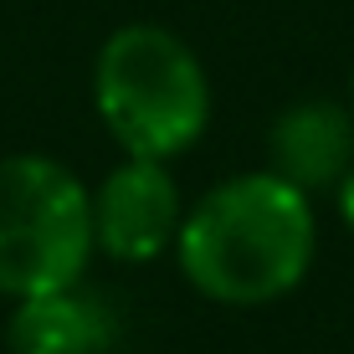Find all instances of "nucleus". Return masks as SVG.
I'll list each match as a JSON object with an SVG mask.
<instances>
[{
    "mask_svg": "<svg viewBox=\"0 0 354 354\" xmlns=\"http://www.w3.org/2000/svg\"><path fill=\"white\" fill-rule=\"evenodd\" d=\"M180 277L221 308H267L308 283L319 262L313 195L272 169H241L211 185L175 236Z\"/></svg>",
    "mask_w": 354,
    "mask_h": 354,
    "instance_id": "1",
    "label": "nucleus"
},
{
    "mask_svg": "<svg viewBox=\"0 0 354 354\" xmlns=\"http://www.w3.org/2000/svg\"><path fill=\"white\" fill-rule=\"evenodd\" d=\"M93 108L133 160H180L211 129V72L180 31L129 21L93 57Z\"/></svg>",
    "mask_w": 354,
    "mask_h": 354,
    "instance_id": "2",
    "label": "nucleus"
},
{
    "mask_svg": "<svg viewBox=\"0 0 354 354\" xmlns=\"http://www.w3.org/2000/svg\"><path fill=\"white\" fill-rule=\"evenodd\" d=\"M93 185L52 154L0 160V298H41L88 277Z\"/></svg>",
    "mask_w": 354,
    "mask_h": 354,
    "instance_id": "3",
    "label": "nucleus"
},
{
    "mask_svg": "<svg viewBox=\"0 0 354 354\" xmlns=\"http://www.w3.org/2000/svg\"><path fill=\"white\" fill-rule=\"evenodd\" d=\"M185 195L165 160H129L113 165L93 185V247L108 262L144 267L175 252Z\"/></svg>",
    "mask_w": 354,
    "mask_h": 354,
    "instance_id": "4",
    "label": "nucleus"
},
{
    "mask_svg": "<svg viewBox=\"0 0 354 354\" xmlns=\"http://www.w3.org/2000/svg\"><path fill=\"white\" fill-rule=\"evenodd\" d=\"M354 165V113L339 97H298L267 129V169L303 195L334 190Z\"/></svg>",
    "mask_w": 354,
    "mask_h": 354,
    "instance_id": "5",
    "label": "nucleus"
},
{
    "mask_svg": "<svg viewBox=\"0 0 354 354\" xmlns=\"http://www.w3.org/2000/svg\"><path fill=\"white\" fill-rule=\"evenodd\" d=\"M113 344H118V313L82 283L10 303L6 319L10 354H108Z\"/></svg>",
    "mask_w": 354,
    "mask_h": 354,
    "instance_id": "6",
    "label": "nucleus"
},
{
    "mask_svg": "<svg viewBox=\"0 0 354 354\" xmlns=\"http://www.w3.org/2000/svg\"><path fill=\"white\" fill-rule=\"evenodd\" d=\"M334 205H339V221L354 231V165L344 169V180L334 185Z\"/></svg>",
    "mask_w": 354,
    "mask_h": 354,
    "instance_id": "7",
    "label": "nucleus"
},
{
    "mask_svg": "<svg viewBox=\"0 0 354 354\" xmlns=\"http://www.w3.org/2000/svg\"><path fill=\"white\" fill-rule=\"evenodd\" d=\"M349 113H354V67H349Z\"/></svg>",
    "mask_w": 354,
    "mask_h": 354,
    "instance_id": "8",
    "label": "nucleus"
}]
</instances>
